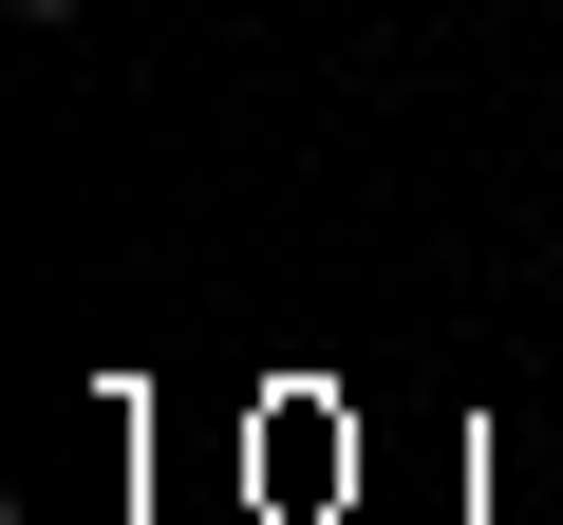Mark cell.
<instances>
[{
    "instance_id": "obj_1",
    "label": "cell",
    "mask_w": 563,
    "mask_h": 525,
    "mask_svg": "<svg viewBox=\"0 0 563 525\" xmlns=\"http://www.w3.org/2000/svg\"><path fill=\"white\" fill-rule=\"evenodd\" d=\"M0 20H20V38H76V0H0Z\"/></svg>"
}]
</instances>
